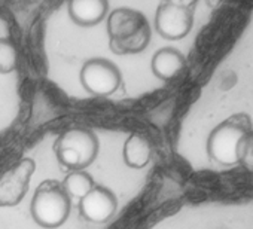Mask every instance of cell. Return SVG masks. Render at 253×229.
I'll return each instance as SVG.
<instances>
[{"label":"cell","instance_id":"cell-13","mask_svg":"<svg viewBox=\"0 0 253 229\" xmlns=\"http://www.w3.org/2000/svg\"><path fill=\"white\" fill-rule=\"evenodd\" d=\"M240 162H244L247 167L253 168V133H249L244 139Z\"/></svg>","mask_w":253,"mask_h":229},{"label":"cell","instance_id":"cell-5","mask_svg":"<svg viewBox=\"0 0 253 229\" xmlns=\"http://www.w3.org/2000/svg\"><path fill=\"white\" fill-rule=\"evenodd\" d=\"M195 3L163 2L155 14V29L161 38L169 40H180L189 35L194 26Z\"/></svg>","mask_w":253,"mask_h":229},{"label":"cell","instance_id":"cell-7","mask_svg":"<svg viewBox=\"0 0 253 229\" xmlns=\"http://www.w3.org/2000/svg\"><path fill=\"white\" fill-rule=\"evenodd\" d=\"M118 199L115 193L104 186H94L82 199H79L81 214L94 223L107 222L116 211Z\"/></svg>","mask_w":253,"mask_h":229},{"label":"cell","instance_id":"cell-8","mask_svg":"<svg viewBox=\"0 0 253 229\" xmlns=\"http://www.w3.org/2000/svg\"><path fill=\"white\" fill-rule=\"evenodd\" d=\"M106 0H72L69 2V15L81 27H92L101 23L107 14Z\"/></svg>","mask_w":253,"mask_h":229},{"label":"cell","instance_id":"cell-10","mask_svg":"<svg viewBox=\"0 0 253 229\" xmlns=\"http://www.w3.org/2000/svg\"><path fill=\"white\" fill-rule=\"evenodd\" d=\"M152 156V148L148 139L142 134H131L124 143L122 158L124 162L131 168H145Z\"/></svg>","mask_w":253,"mask_h":229},{"label":"cell","instance_id":"cell-1","mask_svg":"<svg viewBox=\"0 0 253 229\" xmlns=\"http://www.w3.org/2000/svg\"><path fill=\"white\" fill-rule=\"evenodd\" d=\"M107 33L110 49L116 55L139 54L149 45L151 27L143 14L130 8H118L109 15Z\"/></svg>","mask_w":253,"mask_h":229},{"label":"cell","instance_id":"cell-2","mask_svg":"<svg viewBox=\"0 0 253 229\" xmlns=\"http://www.w3.org/2000/svg\"><path fill=\"white\" fill-rule=\"evenodd\" d=\"M70 196L66 193L63 185L55 180H45L33 195L32 217L46 229L61 226L70 214Z\"/></svg>","mask_w":253,"mask_h":229},{"label":"cell","instance_id":"cell-12","mask_svg":"<svg viewBox=\"0 0 253 229\" xmlns=\"http://www.w3.org/2000/svg\"><path fill=\"white\" fill-rule=\"evenodd\" d=\"M17 58L18 55L14 43L6 38L0 39V73H11L17 67Z\"/></svg>","mask_w":253,"mask_h":229},{"label":"cell","instance_id":"cell-6","mask_svg":"<svg viewBox=\"0 0 253 229\" xmlns=\"http://www.w3.org/2000/svg\"><path fill=\"white\" fill-rule=\"evenodd\" d=\"M119 69L106 58H91L81 69V83L92 95L106 97L121 85Z\"/></svg>","mask_w":253,"mask_h":229},{"label":"cell","instance_id":"cell-11","mask_svg":"<svg viewBox=\"0 0 253 229\" xmlns=\"http://www.w3.org/2000/svg\"><path fill=\"white\" fill-rule=\"evenodd\" d=\"M63 188L66 193L72 198H79L82 199L95 185L92 177L86 171H72L66 176L63 180Z\"/></svg>","mask_w":253,"mask_h":229},{"label":"cell","instance_id":"cell-3","mask_svg":"<svg viewBox=\"0 0 253 229\" xmlns=\"http://www.w3.org/2000/svg\"><path fill=\"white\" fill-rule=\"evenodd\" d=\"M54 151L63 167L72 171H85L98 155V139L89 130L73 128L57 139Z\"/></svg>","mask_w":253,"mask_h":229},{"label":"cell","instance_id":"cell-9","mask_svg":"<svg viewBox=\"0 0 253 229\" xmlns=\"http://www.w3.org/2000/svg\"><path fill=\"white\" fill-rule=\"evenodd\" d=\"M185 55L174 48H161L152 57L151 69L152 73L161 80H170L176 77L185 69Z\"/></svg>","mask_w":253,"mask_h":229},{"label":"cell","instance_id":"cell-4","mask_svg":"<svg viewBox=\"0 0 253 229\" xmlns=\"http://www.w3.org/2000/svg\"><path fill=\"white\" fill-rule=\"evenodd\" d=\"M249 127L246 122L229 118L219 124L207 139L209 156L222 165H235L241 161V148Z\"/></svg>","mask_w":253,"mask_h":229}]
</instances>
